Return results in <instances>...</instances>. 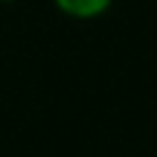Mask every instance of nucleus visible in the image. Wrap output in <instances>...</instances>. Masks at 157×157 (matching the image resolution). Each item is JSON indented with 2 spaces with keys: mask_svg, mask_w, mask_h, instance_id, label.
<instances>
[{
  "mask_svg": "<svg viewBox=\"0 0 157 157\" xmlns=\"http://www.w3.org/2000/svg\"><path fill=\"white\" fill-rule=\"evenodd\" d=\"M111 3V0H58V6H61L64 12H70V15H78V17H90V15H99V12H105V6Z\"/></svg>",
  "mask_w": 157,
  "mask_h": 157,
  "instance_id": "f257e3e1",
  "label": "nucleus"
}]
</instances>
